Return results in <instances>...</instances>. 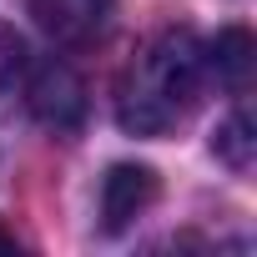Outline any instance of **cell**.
I'll return each mask as SVG.
<instances>
[{"label": "cell", "mask_w": 257, "mask_h": 257, "mask_svg": "<svg viewBox=\"0 0 257 257\" xmlns=\"http://www.w3.org/2000/svg\"><path fill=\"white\" fill-rule=\"evenodd\" d=\"M207 81V51L192 31L152 36L116 86V121L132 137H167L192 116Z\"/></svg>", "instance_id": "6da1fadb"}, {"label": "cell", "mask_w": 257, "mask_h": 257, "mask_svg": "<svg viewBox=\"0 0 257 257\" xmlns=\"http://www.w3.org/2000/svg\"><path fill=\"white\" fill-rule=\"evenodd\" d=\"M26 106H31V116L41 126H51V132H76L81 116H86V86H81V76L66 61L46 56L31 71V81H26Z\"/></svg>", "instance_id": "7a4b0ae2"}, {"label": "cell", "mask_w": 257, "mask_h": 257, "mask_svg": "<svg viewBox=\"0 0 257 257\" xmlns=\"http://www.w3.org/2000/svg\"><path fill=\"white\" fill-rule=\"evenodd\" d=\"M116 0H31L36 26L61 46H86L106 31Z\"/></svg>", "instance_id": "3957f363"}, {"label": "cell", "mask_w": 257, "mask_h": 257, "mask_svg": "<svg viewBox=\"0 0 257 257\" xmlns=\"http://www.w3.org/2000/svg\"><path fill=\"white\" fill-rule=\"evenodd\" d=\"M152 202H157V172L152 167L121 162V167L106 172V182H101V222H106V232L132 227Z\"/></svg>", "instance_id": "277c9868"}, {"label": "cell", "mask_w": 257, "mask_h": 257, "mask_svg": "<svg viewBox=\"0 0 257 257\" xmlns=\"http://www.w3.org/2000/svg\"><path fill=\"white\" fill-rule=\"evenodd\" d=\"M207 51V71L222 81V86H232V91H242L247 86V76H252V36L247 31H222L212 46H202Z\"/></svg>", "instance_id": "5b68a950"}, {"label": "cell", "mask_w": 257, "mask_h": 257, "mask_svg": "<svg viewBox=\"0 0 257 257\" xmlns=\"http://www.w3.org/2000/svg\"><path fill=\"white\" fill-rule=\"evenodd\" d=\"M212 147H217V157H222L232 172H247V167H252V121H247V111H237V116L222 126Z\"/></svg>", "instance_id": "8992f818"}, {"label": "cell", "mask_w": 257, "mask_h": 257, "mask_svg": "<svg viewBox=\"0 0 257 257\" xmlns=\"http://www.w3.org/2000/svg\"><path fill=\"white\" fill-rule=\"evenodd\" d=\"M21 66H26V41H21V31H16V26L0 21V86H11Z\"/></svg>", "instance_id": "52a82bcc"}]
</instances>
